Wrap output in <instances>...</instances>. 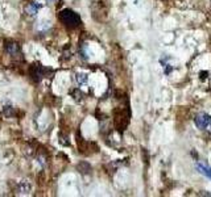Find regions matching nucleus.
I'll return each mask as SVG.
<instances>
[{"instance_id":"obj_1","label":"nucleus","mask_w":211,"mask_h":197,"mask_svg":"<svg viewBox=\"0 0 211 197\" xmlns=\"http://www.w3.org/2000/svg\"><path fill=\"white\" fill-rule=\"evenodd\" d=\"M60 20L69 28H76L81 24V17L70 9H63L60 13Z\"/></svg>"},{"instance_id":"obj_2","label":"nucleus","mask_w":211,"mask_h":197,"mask_svg":"<svg viewBox=\"0 0 211 197\" xmlns=\"http://www.w3.org/2000/svg\"><path fill=\"white\" fill-rule=\"evenodd\" d=\"M194 122L201 130H206V131L211 133V116H208V114H206V113L197 114L194 118Z\"/></svg>"},{"instance_id":"obj_3","label":"nucleus","mask_w":211,"mask_h":197,"mask_svg":"<svg viewBox=\"0 0 211 197\" xmlns=\"http://www.w3.org/2000/svg\"><path fill=\"white\" fill-rule=\"evenodd\" d=\"M195 168L198 170V172H199V174H202V175H204V176H207L208 179H211V167L203 166V164H201V163H197Z\"/></svg>"},{"instance_id":"obj_4","label":"nucleus","mask_w":211,"mask_h":197,"mask_svg":"<svg viewBox=\"0 0 211 197\" xmlns=\"http://www.w3.org/2000/svg\"><path fill=\"white\" fill-rule=\"evenodd\" d=\"M5 49H7V52L11 55H16V54L20 53V47H18V45L15 42H11V43H8V45H5Z\"/></svg>"},{"instance_id":"obj_5","label":"nucleus","mask_w":211,"mask_h":197,"mask_svg":"<svg viewBox=\"0 0 211 197\" xmlns=\"http://www.w3.org/2000/svg\"><path fill=\"white\" fill-rule=\"evenodd\" d=\"M76 81H78L79 84H85L86 81H87V76L85 74H76Z\"/></svg>"},{"instance_id":"obj_6","label":"nucleus","mask_w":211,"mask_h":197,"mask_svg":"<svg viewBox=\"0 0 211 197\" xmlns=\"http://www.w3.org/2000/svg\"><path fill=\"white\" fill-rule=\"evenodd\" d=\"M37 9H38V5H36L34 3H32L29 7L27 8V11H28L29 15H36V13H37Z\"/></svg>"}]
</instances>
